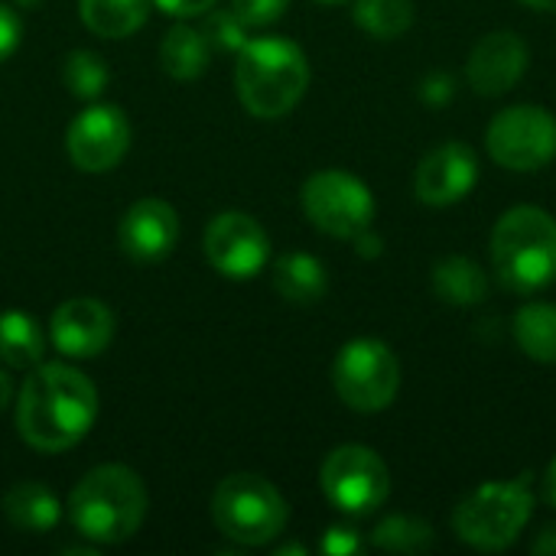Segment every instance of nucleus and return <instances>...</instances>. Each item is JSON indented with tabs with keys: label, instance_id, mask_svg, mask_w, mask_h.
I'll list each match as a JSON object with an SVG mask.
<instances>
[{
	"label": "nucleus",
	"instance_id": "nucleus-19",
	"mask_svg": "<svg viewBox=\"0 0 556 556\" xmlns=\"http://www.w3.org/2000/svg\"><path fill=\"white\" fill-rule=\"evenodd\" d=\"M274 290L296 306H313L329 290V274L313 254H283L274 264Z\"/></svg>",
	"mask_w": 556,
	"mask_h": 556
},
{
	"label": "nucleus",
	"instance_id": "nucleus-28",
	"mask_svg": "<svg viewBox=\"0 0 556 556\" xmlns=\"http://www.w3.org/2000/svg\"><path fill=\"white\" fill-rule=\"evenodd\" d=\"M290 0H231V13L244 26H270L287 13Z\"/></svg>",
	"mask_w": 556,
	"mask_h": 556
},
{
	"label": "nucleus",
	"instance_id": "nucleus-18",
	"mask_svg": "<svg viewBox=\"0 0 556 556\" xmlns=\"http://www.w3.org/2000/svg\"><path fill=\"white\" fill-rule=\"evenodd\" d=\"M0 358L7 368L29 371L46 358V332L39 319L26 309L0 313Z\"/></svg>",
	"mask_w": 556,
	"mask_h": 556
},
{
	"label": "nucleus",
	"instance_id": "nucleus-37",
	"mask_svg": "<svg viewBox=\"0 0 556 556\" xmlns=\"http://www.w3.org/2000/svg\"><path fill=\"white\" fill-rule=\"evenodd\" d=\"M277 554H280V556H287V554H306V547H300V544H290V547H280Z\"/></svg>",
	"mask_w": 556,
	"mask_h": 556
},
{
	"label": "nucleus",
	"instance_id": "nucleus-33",
	"mask_svg": "<svg viewBox=\"0 0 556 556\" xmlns=\"http://www.w3.org/2000/svg\"><path fill=\"white\" fill-rule=\"evenodd\" d=\"M531 554H544V556H556V528H547L541 531V538L531 544Z\"/></svg>",
	"mask_w": 556,
	"mask_h": 556
},
{
	"label": "nucleus",
	"instance_id": "nucleus-30",
	"mask_svg": "<svg viewBox=\"0 0 556 556\" xmlns=\"http://www.w3.org/2000/svg\"><path fill=\"white\" fill-rule=\"evenodd\" d=\"M20 36H23V23H20V16H16L7 3H0V62H3V59H10V55L16 52Z\"/></svg>",
	"mask_w": 556,
	"mask_h": 556
},
{
	"label": "nucleus",
	"instance_id": "nucleus-21",
	"mask_svg": "<svg viewBox=\"0 0 556 556\" xmlns=\"http://www.w3.org/2000/svg\"><path fill=\"white\" fill-rule=\"evenodd\" d=\"M150 3L153 0H78V13L94 36L127 39L147 23Z\"/></svg>",
	"mask_w": 556,
	"mask_h": 556
},
{
	"label": "nucleus",
	"instance_id": "nucleus-20",
	"mask_svg": "<svg viewBox=\"0 0 556 556\" xmlns=\"http://www.w3.org/2000/svg\"><path fill=\"white\" fill-rule=\"evenodd\" d=\"M208 55H212V46L205 42L202 29L189 23L173 26L160 42V65L176 81L199 78L208 68Z\"/></svg>",
	"mask_w": 556,
	"mask_h": 556
},
{
	"label": "nucleus",
	"instance_id": "nucleus-31",
	"mask_svg": "<svg viewBox=\"0 0 556 556\" xmlns=\"http://www.w3.org/2000/svg\"><path fill=\"white\" fill-rule=\"evenodd\" d=\"M163 13L169 16H179V20H189V16H202L208 13L218 0H153Z\"/></svg>",
	"mask_w": 556,
	"mask_h": 556
},
{
	"label": "nucleus",
	"instance_id": "nucleus-11",
	"mask_svg": "<svg viewBox=\"0 0 556 556\" xmlns=\"http://www.w3.org/2000/svg\"><path fill=\"white\" fill-rule=\"evenodd\" d=\"M205 257L228 280H251L270 257V238L248 212H222L205 228Z\"/></svg>",
	"mask_w": 556,
	"mask_h": 556
},
{
	"label": "nucleus",
	"instance_id": "nucleus-5",
	"mask_svg": "<svg viewBox=\"0 0 556 556\" xmlns=\"http://www.w3.org/2000/svg\"><path fill=\"white\" fill-rule=\"evenodd\" d=\"M534 515L531 472L511 482H485L466 495L453 515V531L476 551L498 554L511 547Z\"/></svg>",
	"mask_w": 556,
	"mask_h": 556
},
{
	"label": "nucleus",
	"instance_id": "nucleus-24",
	"mask_svg": "<svg viewBox=\"0 0 556 556\" xmlns=\"http://www.w3.org/2000/svg\"><path fill=\"white\" fill-rule=\"evenodd\" d=\"M358 29L375 39H397L414 26V3L410 0H358L352 10Z\"/></svg>",
	"mask_w": 556,
	"mask_h": 556
},
{
	"label": "nucleus",
	"instance_id": "nucleus-36",
	"mask_svg": "<svg viewBox=\"0 0 556 556\" xmlns=\"http://www.w3.org/2000/svg\"><path fill=\"white\" fill-rule=\"evenodd\" d=\"M521 3H528L534 10H544V13H556V0H521Z\"/></svg>",
	"mask_w": 556,
	"mask_h": 556
},
{
	"label": "nucleus",
	"instance_id": "nucleus-34",
	"mask_svg": "<svg viewBox=\"0 0 556 556\" xmlns=\"http://www.w3.org/2000/svg\"><path fill=\"white\" fill-rule=\"evenodd\" d=\"M544 492H547V502L556 508V459L551 463L547 476H544Z\"/></svg>",
	"mask_w": 556,
	"mask_h": 556
},
{
	"label": "nucleus",
	"instance_id": "nucleus-16",
	"mask_svg": "<svg viewBox=\"0 0 556 556\" xmlns=\"http://www.w3.org/2000/svg\"><path fill=\"white\" fill-rule=\"evenodd\" d=\"M121 251L140 264L163 261L179 241V215L163 199H140L134 202L121 225H117Z\"/></svg>",
	"mask_w": 556,
	"mask_h": 556
},
{
	"label": "nucleus",
	"instance_id": "nucleus-39",
	"mask_svg": "<svg viewBox=\"0 0 556 556\" xmlns=\"http://www.w3.org/2000/svg\"><path fill=\"white\" fill-rule=\"evenodd\" d=\"M319 3H345V0H319Z\"/></svg>",
	"mask_w": 556,
	"mask_h": 556
},
{
	"label": "nucleus",
	"instance_id": "nucleus-9",
	"mask_svg": "<svg viewBox=\"0 0 556 556\" xmlns=\"http://www.w3.org/2000/svg\"><path fill=\"white\" fill-rule=\"evenodd\" d=\"M319 482L326 498L345 511V515H371L388 502L391 492V472L384 466V459L362 443H345L336 446L323 469H319Z\"/></svg>",
	"mask_w": 556,
	"mask_h": 556
},
{
	"label": "nucleus",
	"instance_id": "nucleus-1",
	"mask_svg": "<svg viewBox=\"0 0 556 556\" xmlns=\"http://www.w3.org/2000/svg\"><path fill=\"white\" fill-rule=\"evenodd\" d=\"M98 420V391L72 365L42 362L29 368L16 397V433L36 453H65Z\"/></svg>",
	"mask_w": 556,
	"mask_h": 556
},
{
	"label": "nucleus",
	"instance_id": "nucleus-6",
	"mask_svg": "<svg viewBox=\"0 0 556 556\" xmlns=\"http://www.w3.org/2000/svg\"><path fill=\"white\" fill-rule=\"evenodd\" d=\"M212 521L228 541L241 547H264L283 534L290 508L264 476L238 472L218 482L212 495Z\"/></svg>",
	"mask_w": 556,
	"mask_h": 556
},
{
	"label": "nucleus",
	"instance_id": "nucleus-2",
	"mask_svg": "<svg viewBox=\"0 0 556 556\" xmlns=\"http://www.w3.org/2000/svg\"><path fill=\"white\" fill-rule=\"evenodd\" d=\"M235 88L248 114L277 121L290 114L309 88L306 52L280 36H257L238 49Z\"/></svg>",
	"mask_w": 556,
	"mask_h": 556
},
{
	"label": "nucleus",
	"instance_id": "nucleus-22",
	"mask_svg": "<svg viewBox=\"0 0 556 556\" xmlns=\"http://www.w3.org/2000/svg\"><path fill=\"white\" fill-rule=\"evenodd\" d=\"M433 293L450 306H476L489 293V277L472 257L453 254L433 267Z\"/></svg>",
	"mask_w": 556,
	"mask_h": 556
},
{
	"label": "nucleus",
	"instance_id": "nucleus-32",
	"mask_svg": "<svg viewBox=\"0 0 556 556\" xmlns=\"http://www.w3.org/2000/svg\"><path fill=\"white\" fill-rule=\"evenodd\" d=\"M352 241H355V251H358L362 257H378V254H381V238H375L371 231H362V235H355Z\"/></svg>",
	"mask_w": 556,
	"mask_h": 556
},
{
	"label": "nucleus",
	"instance_id": "nucleus-15",
	"mask_svg": "<svg viewBox=\"0 0 556 556\" xmlns=\"http://www.w3.org/2000/svg\"><path fill=\"white\" fill-rule=\"evenodd\" d=\"M525 72H528V42L508 29L482 36L466 62L469 85L482 98H498L511 91Z\"/></svg>",
	"mask_w": 556,
	"mask_h": 556
},
{
	"label": "nucleus",
	"instance_id": "nucleus-3",
	"mask_svg": "<svg viewBox=\"0 0 556 556\" xmlns=\"http://www.w3.org/2000/svg\"><path fill=\"white\" fill-rule=\"evenodd\" d=\"M147 518V485L127 466L91 469L68 495V521L91 544H124Z\"/></svg>",
	"mask_w": 556,
	"mask_h": 556
},
{
	"label": "nucleus",
	"instance_id": "nucleus-12",
	"mask_svg": "<svg viewBox=\"0 0 556 556\" xmlns=\"http://www.w3.org/2000/svg\"><path fill=\"white\" fill-rule=\"evenodd\" d=\"M65 147L81 173H108L130 150V121L117 104H91L68 124Z\"/></svg>",
	"mask_w": 556,
	"mask_h": 556
},
{
	"label": "nucleus",
	"instance_id": "nucleus-14",
	"mask_svg": "<svg viewBox=\"0 0 556 556\" xmlns=\"http://www.w3.org/2000/svg\"><path fill=\"white\" fill-rule=\"evenodd\" d=\"M49 336L65 358H98L114 339V313L94 296H72L55 306Z\"/></svg>",
	"mask_w": 556,
	"mask_h": 556
},
{
	"label": "nucleus",
	"instance_id": "nucleus-8",
	"mask_svg": "<svg viewBox=\"0 0 556 556\" xmlns=\"http://www.w3.org/2000/svg\"><path fill=\"white\" fill-rule=\"evenodd\" d=\"M303 212L306 218L329 238L352 241L355 235L368 231L375 222V195L371 189L345 173V169H323L303 182Z\"/></svg>",
	"mask_w": 556,
	"mask_h": 556
},
{
	"label": "nucleus",
	"instance_id": "nucleus-27",
	"mask_svg": "<svg viewBox=\"0 0 556 556\" xmlns=\"http://www.w3.org/2000/svg\"><path fill=\"white\" fill-rule=\"evenodd\" d=\"M202 16H205V23L199 29H202V36H205L208 46H215L222 52H238L248 42V36H244L248 26L231 10H208Z\"/></svg>",
	"mask_w": 556,
	"mask_h": 556
},
{
	"label": "nucleus",
	"instance_id": "nucleus-25",
	"mask_svg": "<svg viewBox=\"0 0 556 556\" xmlns=\"http://www.w3.org/2000/svg\"><path fill=\"white\" fill-rule=\"evenodd\" d=\"M433 541V528L410 515H391L371 531V544L388 554H427Z\"/></svg>",
	"mask_w": 556,
	"mask_h": 556
},
{
	"label": "nucleus",
	"instance_id": "nucleus-35",
	"mask_svg": "<svg viewBox=\"0 0 556 556\" xmlns=\"http://www.w3.org/2000/svg\"><path fill=\"white\" fill-rule=\"evenodd\" d=\"M10 394H13V384H10V378L3 375V368H0V410L7 407V401H10Z\"/></svg>",
	"mask_w": 556,
	"mask_h": 556
},
{
	"label": "nucleus",
	"instance_id": "nucleus-7",
	"mask_svg": "<svg viewBox=\"0 0 556 556\" xmlns=\"http://www.w3.org/2000/svg\"><path fill=\"white\" fill-rule=\"evenodd\" d=\"M336 394L358 414L388 410L401 391V362L381 339H352L332 365Z\"/></svg>",
	"mask_w": 556,
	"mask_h": 556
},
{
	"label": "nucleus",
	"instance_id": "nucleus-10",
	"mask_svg": "<svg viewBox=\"0 0 556 556\" xmlns=\"http://www.w3.org/2000/svg\"><path fill=\"white\" fill-rule=\"evenodd\" d=\"M485 147L511 173L544 169L556 156V117L541 104H515L492 117Z\"/></svg>",
	"mask_w": 556,
	"mask_h": 556
},
{
	"label": "nucleus",
	"instance_id": "nucleus-29",
	"mask_svg": "<svg viewBox=\"0 0 556 556\" xmlns=\"http://www.w3.org/2000/svg\"><path fill=\"white\" fill-rule=\"evenodd\" d=\"M319 551L329 556L358 554L362 551V538L352 528H329L326 538H323V544H319Z\"/></svg>",
	"mask_w": 556,
	"mask_h": 556
},
{
	"label": "nucleus",
	"instance_id": "nucleus-23",
	"mask_svg": "<svg viewBox=\"0 0 556 556\" xmlns=\"http://www.w3.org/2000/svg\"><path fill=\"white\" fill-rule=\"evenodd\" d=\"M515 342L518 349L541 362L556 365V306L554 303H528L515 316Z\"/></svg>",
	"mask_w": 556,
	"mask_h": 556
},
{
	"label": "nucleus",
	"instance_id": "nucleus-4",
	"mask_svg": "<svg viewBox=\"0 0 556 556\" xmlns=\"http://www.w3.org/2000/svg\"><path fill=\"white\" fill-rule=\"evenodd\" d=\"M492 264L511 293H538L556 280V218L538 205L508 208L492 231Z\"/></svg>",
	"mask_w": 556,
	"mask_h": 556
},
{
	"label": "nucleus",
	"instance_id": "nucleus-17",
	"mask_svg": "<svg viewBox=\"0 0 556 556\" xmlns=\"http://www.w3.org/2000/svg\"><path fill=\"white\" fill-rule=\"evenodd\" d=\"M3 515L23 534H46L59 525L62 505L52 489L39 482H16L3 495Z\"/></svg>",
	"mask_w": 556,
	"mask_h": 556
},
{
	"label": "nucleus",
	"instance_id": "nucleus-13",
	"mask_svg": "<svg viewBox=\"0 0 556 556\" xmlns=\"http://www.w3.org/2000/svg\"><path fill=\"white\" fill-rule=\"evenodd\" d=\"M479 182V156L469 143L450 140L437 150H430L414 176L417 199L433 208H446L463 202Z\"/></svg>",
	"mask_w": 556,
	"mask_h": 556
},
{
	"label": "nucleus",
	"instance_id": "nucleus-38",
	"mask_svg": "<svg viewBox=\"0 0 556 556\" xmlns=\"http://www.w3.org/2000/svg\"><path fill=\"white\" fill-rule=\"evenodd\" d=\"M13 3H16V7H23V10H26V7H36V3H39V0H13Z\"/></svg>",
	"mask_w": 556,
	"mask_h": 556
},
{
	"label": "nucleus",
	"instance_id": "nucleus-26",
	"mask_svg": "<svg viewBox=\"0 0 556 556\" xmlns=\"http://www.w3.org/2000/svg\"><path fill=\"white\" fill-rule=\"evenodd\" d=\"M62 81L68 88L72 98H81V101H94L108 81H111V68L108 62L91 52V49H72L62 62Z\"/></svg>",
	"mask_w": 556,
	"mask_h": 556
}]
</instances>
